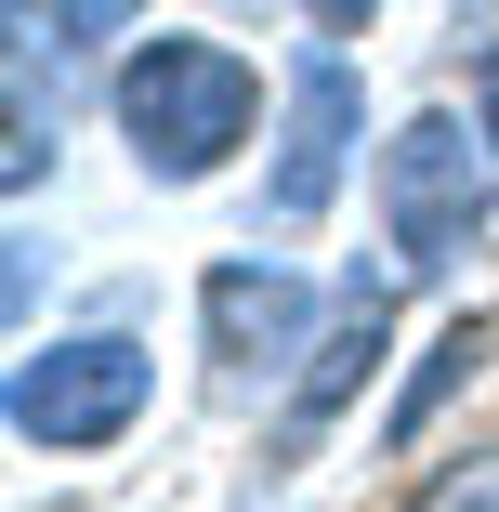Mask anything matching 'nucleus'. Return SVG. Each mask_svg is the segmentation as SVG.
<instances>
[{"label": "nucleus", "instance_id": "obj_1", "mask_svg": "<svg viewBox=\"0 0 499 512\" xmlns=\"http://www.w3.org/2000/svg\"><path fill=\"white\" fill-rule=\"evenodd\" d=\"M106 106H119V145H132L145 184H211V171L263 132V66H250L237 40L158 27V40H132V66H119Z\"/></svg>", "mask_w": 499, "mask_h": 512}, {"label": "nucleus", "instance_id": "obj_2", "mask_svg": "<svg viewBox=\"0 0 499 512\" xmlns=\"http://www.w3.org/2000/svg\"><path fill=\"white\" fill-rule=\"evenodd\" d=\"M486 224H499V132H473L460 106H421L381 145V237H394V263L447 276Z\"/></svg>", "mask_w": 499, "mask_h": 512}, {"label": "nucleus", "instance_id": "obj_3", "mask_svg": "<svg viewBox=\"0 0 499 512\" xmlns=\"http://www.w3.org/2000/svg\"><path fill=\"white\" fill-rule=\"evenodd\" d=\"M145 407H158V355L132 329H66V342H27L14 355V434L53 447V460L119 447Z\"/></svg>", "mask_w": 499, "mask_h": 512}, {"label": "nucleus", "instance_id": "obj_4", "mask_svg": "<svg viewBox=\"0 0 499 512\" xmlns=\"http://www.w3.org/2000/svg\"><path fill=\"white\" fill-rule=\"evenodd\" d=\"M329 316H342V289H316L303 263H276V250H224L211 276H197V329H211V368H224V381L303 368Z\"/></svg>", "mask_w": 499, "mask_h": 512}, {"label": "nucleus", "instance_id": "obj_5", "mask_svg": "<svg viewBox=\"0 0 499 512\" xmlns=\"http://www.w3.org/2000/svg\"><path fill=\"white\" fill-rule=\"evenodd\" d=\"M355 145H368V79L342 53H303V66H289L276 171H263V224H316L329 197H342V171H355Z\"/></svg>", "mask_w": 499, "mask_h": 512}, {"label": "nucleus", "instance_id": "obj_6", "mask_svg": "<svg viewBox=\"0 0 499 512\" xmlns=\"http://www.w3.org/2000/svg\"><path fill=\"white\" fill-rule=\"evenodd\" d=\"M381 342H394V289H381V276L355 263V276H342V316L316 329V355H303V381H289V407H276V447H263V486L316 460V434H329L342 407L368 394V368H381Z\"/></svg>", "mask_w": 499, "mask_h": 512}, {"label": "nucleus", "instance_id": "obj_7", "mask_svg": "<svg viewBox=\"0 0 499 512\" xmlns=\"http://www.w3.org/2000/svg\"><path fill=\"white\" fill-rule=\"evenodd\" d=\"M0 27H14V53H0V79H14V145H0V184L27 197V184L66 158V53H79V40H66L53 14H27V0H14Z\"/></svg>", "mask_w": 499, "mask_h": 512}, {"label": "nucleus", "instance_id": "obj_8", "mask_svg": "<svg viewBox=\"0 0 499 512\" xmlns=\"http://www.w3.org/2000/svg\"><path fill=\"white\" fill-rule=\"evenodd\" d=\"M486 355H499V316H486V302H460V316H447V329L421 342V381L394 394V421H381V434H394V447H408V434H434V407H447V394H460V381H473Z\"/></svg>", "mask_w": 499, "mask_h": 512}, {"label": "nucleus", "instance_id": "obj_9", "mask_svg": "<svg viewBox=\"0 0 499 512\" xmlns=\"http://www.w3.org/2000/svg\"><path fill=\"white\" fill-rule=\"evenodd\" d=\"M408 512H499V447H460L408 486Z\"/></svg>", "mask_w": 499, "mask_h": 512}, {"label": "nucleus", "instance_id": "obj_10", "mask_svg": "<svg viewBox=\"0 0 499 512\" xmlns=\"http://www.w3.org/2000/svg\"><path fill=\"white\" fill-rule=\"evenodd\" d=\"M27 14H53L66 40H119V27H145L158 0H27Z\"/></svg>", "mask_w": 499, "mask_h": 512}, {"label": "nucleus", "instance_id": "obj_11", "mask_svg": "<svg viewBox=\"0 0 499 512\" xmlns=\"http://www.w3.org/2000/svg\"><path fill=\"white\" fill-rule=\"evenodd\" d=\"M303 14H316L329 40H368V14H381V0H303Z\"/></svg>", "mask_w": 499, "mask_h": 512}]
</instances>
